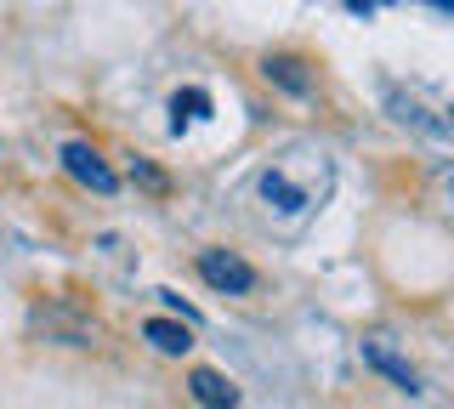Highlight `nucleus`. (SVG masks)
Segmentation results:
<instances>
[{"label": "nucleus", "instance_id": "nucleus-4", "mask_svg": "<svg viewBox=\"0 0 454 409\" xmlns=\"http://www.w3.org/2000/svg\"><path fill=\"white\" fill-rule=\"evenodd\" d=\"M364 358H369V364H375V370H380V375H392V381H397V387H403V392H409V398H415V392H420V375H415V370H409V364H403V358H397V352H392L387 342H364Z\"/></svg>", "mask_w": 454, "mask_h": 409}, {"label": "nucleus", "instance_id": "nucleus-11", "mask_svg": "<svg viewBox=\"0 0 454 409\" xmlns=\"http://www.w3.org/2000/svg\"><path fill=\"white\" fill-rule=\"evenodd\" d=\"M352 12H375V6H387V0H347Z\"/></svg>", "mask_w": 454, "mask_h": 409}, {"label": "nucleus", "instance_id": "nucleus-12", "mask_svg": "<svg viewBox=\"0 0 454 409\" xmlns=\"http://www.w3.org/2000/svg\"><path fill=\"white\" fill-rule=\"evenodd\" d=\"M426 6H437V12H454V0H426Z\"/></svg>", "mask_w": 454, "mask_h": 409}, {"label": "nucleus", "instance_id": "nucleus-1", "mask_svg": "<svg viewBox=\"0 0 454 409\" xmlns=\"http://www.w3.org/2000/svg\"><path fill=\"white\" fill-rule=\"evenodd\" d=\"M199 279L222 295H250L255 290V267L233 250H199Z\"/></svg>", "mask_w": 454, "mask_h": 409}, {"label": "nucleus", "instance_id": "nucleus-5", "mask_svg": "<svg viewBox=\"0 0 454 409\" xmlns=\"http://www.w3.org/2000/svg\"><path fill=\"white\" fill-rule=\"evenodd\" d=\"M142 335H148V342L160 347L165 358H182V352L193 347V335H188V319H182V324H170V319H148V324H142Z\"/></svg>", "mask_w": 454, "mask_h": 409}, {"label": "nucleus", "instance_id": "nucleus-9", "mask_svg": "<svg viewBox=\"0 0 454 409\" xmlns=\"http://www.w3.org/2000/svg\"><path fill=\"white\" fill-rule=\"evenodd\" d=\"M160 295H165V307H170V313H182V319H188V324H199V313H193V307H188V302H182V295H176V290H160Z\"/></svg>", "mask_w": 454, "mask_h": 409}, {"label": "nucleus", "instance_id": "nucleus-10", "mask_svg": "<svg viewBox=\"0 0 454 409\" xmlns=\"http://www.w3.org/2000/svg\"><path fill=\"white\" fill-rule=\"evenodd\" d=\"M137 182H148V188H153V193H165V177H160V171H153V165H137Z\"/></svg>", "mask_w": 454, "mask_h": 409}, {"label": "nucleus", "instance_id": "nucleus-13", "mask_svg": "<svg viewBox=\"0 0 454 409\" xmlns=\"http://www.w3.org/2000/svg\"><path fill=\"white\" fill-rule=\"evenodd\" d=\"M449 120H454V108H449Z\"/></svg>", "mask_w": 454, "mask_h": 409}, {"label": "nucleus", "instance_id": "nucleus-2", "mask_svg": "<svg viewBox=\"0 0 454 409\" xmlns=\"http://www.w3.org/2000/svg\"><path fill=\"white\" fill-rule=\"evenodd\" d=\"M63 165H68V177H74V182H85V188H97V193H114V188H120V177L103 165V153H97L91 143H68L63 148Z\"/></svg>", "mask_w": 454, "mask_h": 409}, {"label": "nucleus", "instance_id": "nucleus-6", "mask_svg": "<svg viewBox=\"0 0 454 409\" xmlns=\"http://www.w3.org/2000/svg\"><path fill=\"white\" fill-rule=\"evenodd\" d=\"M188 387H193V398H199V404H210V409L239 404V387H233L227 375H216V370H193V375H188Z\"/></svg>", "mask_w": 454, "mask_h": 409}, {"label": "nucleus", "instance_id": "nucleus-3", "mask_svg": "<svg viewBox=\"0 0 454 409\" xmlns=\"http://www.w3.org/2000/svg\"><path fill=\"white\" fill-rule=\"evenodd\" d=\"M262 75L273 80V86H284L290 97H307L312 91V75L301 58H290V51H273V58H262Z\"/></svg>", "mask_w": 454, "mask_h": 409}, {"label": "nucleus", "instance_id": "nucleus-7", "mask_svg": "<svg viewBox=\"0 0 454 409\" xmlns=\"http://www.w3.org/2000/svg\"><path fill=\"white\" fill-rule=\"evenodd\" d=\"M262 193H267V205L290 210V216H295V210H307V205H312V200H307V193L295 188V182L284 177V171H267V177H262Z\"/></svg>", "mask_w": 454, "mask_h": 409}, {"label": "nucleus", "instance_id": "nucleus-8", "mask_svg": "<svg viewBox=\"0 0 454 409\" xmlns=\"http://www.w3.org/2000/svg\"><path fill=\"white\" fill-rule=\"evenodd\" d=\"M170 114H176V131H182L188 120H205V114H210V97H205V91H176Z\"/></svg>", "mask_w": 454, "mask_h": 409}]
</instances>
